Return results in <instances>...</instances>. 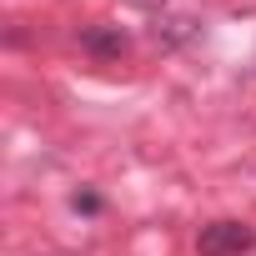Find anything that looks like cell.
<instances>
[{
	"instance_id": "cell-3",
	"label": "cell",
	"mask_w": 256,
	"mask_h": 256,
	"mask_svg": "<svg viewBox=\"0 0 256 256\" xmlns=\"http://www.w3.org/2000/svg\"><path fill=\"white\" fill-rule=\"evenodd\" d=\"M136 6H156V0H136Z\"/></svg>"
},
{
	"instance_id": "cell-1",
	"label": "cell",
	"mask_w": 256,
	"mask_h": 256,
	"mask_svg": "<svg viewBox=\"0 0 256 256\" xmlns=\"http://www.w3.org/2000/svg\"><path fill=\"white\" fill-rule=\"evenodd\" d=\"M251 246H256V231L246 221H211L196 236V251L201 256H246Z\"/></svg>"
},
{
	"instance_id": "cell-2",
	"label": "cell",
	"mask_w": 256,
	"mask_h": 256,
	"mask_svg": "<svg viewBox=\"0 0 256 256\" xmlns=\"http://www.w3.org/2000/svg\"><path fill=\"white\" fill-rule=\"evenodd\" d=\"M80 46H86L90 56L110 60V56H120V50H126V36H120L116 26H90V30H80Z\"/></svg>"
}]
</instances>
